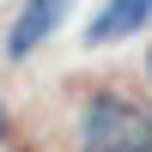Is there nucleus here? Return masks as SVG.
<instances>
[{"label": "nucleus", "mask_w": 152, "mask_h": 152, "mask_svg": "<svg viewBox=\"0 0 152 152\" xmlns=\"http://www.w3.org/2000/svg\"><path fill=\"white\" fill-rule=\"evenodd\" d=\"M0 140H6V110H0Z\"/></svg>", "instance_id": "obj_4"}, {"label": "nucleus", "mask_w": 152, "mask_h": 152, "mask_svg": "<svg viewBox=\"0 0 152 152\" xmlns=\"http://www.w3.org/2000/svg\"><path fill=\"white\" fill-rule=\"evenodd\" d=\"M146 79H152V55H146Z\"/></svg>", "instance_id": "obj_5"}, {"label": "nucleus", "mask_w": 152, "mask_h": 152, "mask_svg": "<svg viewBox=\"0 0 152 152\" xmlns=\"http://www.w3.org/2000/svg\"><path fill=\"white\" fill-rule=\"evenodd\" d=\"M79 146L91 152H152V104L122 91H91L79 110Z\"/></svg>", "instance_id": "obj_1"}, {"label": "nucleus", "mask_w": 152, "mask_h": 152, "mask_svg": "<svg viewBox=\"0 0 152 152\" xmlns=\"http://www.w3.org/2000/svg\"><path fill=\"white\" fill-rule=\"evenodd\" d=\"M146 18H152V0H104V6H97V18L85 24V43H91V49L122 43V37H134Z\"/></svg>", "instance_id": "obj_3"}, {"label": "nucleus", "mask_w": 152, "mask_h": 152, "mask_svg": "<svg viewBox=\"0 0 152 152\" xmlns=\"http://www.w3.org/2000/svg\"><path fill=\"white\" fill-rule=\"evenodd\" d=\"M67 18V0H24L18 6V18H12V31H6V55L12 61H24L43 37H55V24Z\"/></svg>", "instance_id": "obj_2"}]
</instances>
